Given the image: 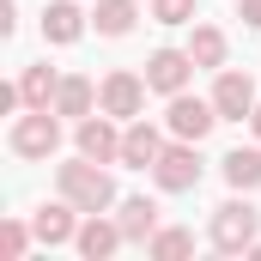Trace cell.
I'll return each mask as SVG.
<instances>
[{
  "mask_svg": "<svg viewBox=\"0 0 261 261\" xmlns=\"http://www.w3.org/2000/svg\"><path fill=\"white\" fill-rule=\"evenodd\" d=\"M213 110H219V122H249V116H255V79L237 73V67H219V79H213Z\"/></svg>",
  "mask_w": 261,
  "mask_h": 261,
  "instance_id": "obj_8",
  "label": "cell"
},
{
  "mask_svg": "<svg viewBox=\"0 0 261 261\" xmlns=\"http://www.w3.org/2000/svg\"><path fill=\"white\" fill-rule=\"evenodd\" d=\"M31 225H37V243H43V249H61V243L79 237V206L61 195L55 206H37V213H31Z\"/></svg>",
  "mask_w": 261,
  "mask_h": 261,
  "instance_id": "obj_12",
  "label": "cell"
},
{
  "mask_svg": "<svg viewBox=\"0 0 261 261\" xmlns=\"http://www.w3.org/2000/svg\"><path fill=\"white\" fill-rule=\"evenodd\" d=\"M55 110L73 116V122H85L91 110H97V85L85 79V73H61V91H55Z\"/></svg>",
  "mask_w": 261,
  "mask_h": 261,
  "instance_id": "obj_16",
  "label": "cell"
},
{
  "mask_svg": "<svg viewBox=\"0 0 261 261\" xmlns=\"http://www.w3.org/2000/svg\"><path fill=\"white\" fill-rule=\"evenodd\" d=\"M200 67L189 49H152L146 55V85L158 91V97H176V91H189V79H195Z\"/></svg>",
  "mask_w": 261,
  "mask_h": 261,
  "instance_id": "obj_7",
  "label": "cell"
},
{
  "mask_svg": "<svg viewBox=\"0 0 261 261\" xmlns=\"http://www.w3.org/2000/svg\"><path fill=\"white\" fill-rule=\"evenodd\" d=\"M122 243H128V237H122V219H103V213H85V219H79L73 249H79L85 261H110Z\"/></svg>",
  "mask_w": 261,
  "mask_h": 261,
  "instance_id": "obj_11",
  "label": "cell"
},
{
  "mask_svg": "<svg viewBox=\"0 0 261 261\" xmlns=\"http://www.w3.org/2000/svg\"><path fill=\"white\" fill-rule=\"evenodd\" d=\"M55 91H61V73H55L49 61H37V67L18 73V97H24V110H55Z\"/></svg>",
  "mask_w": 261,
  "mask_h": 261,
  "instance_id": "obj_15",
  "label": "cell"
},
{
  "mask_svg": "<svg viewBox=\"0 0 261 261\" xmlns=\"http://www.w3.org/2000/svg\"><path fill=\"white\" fill-rule=\"evenodd\" d=\"M164 128L170 140H206V134L219 128V110H213V97H195V91H176L170 97V110H164Z\"/></svg>",
  "mask_w": 261,
  "mask_h": 261,
  "instance_id": "obj_6",
  "label": "cell"
},
{
  "mask_svg": "<svg viewBox=\"0 0 261 261\" xmlns=\"http://www.w3.org/2000/svg\"><path fill=\"white\" fill-rule=\"evenodd\" d=\"M55 182H61V195L73 200L79 213H110V206H116V176H110L97 158H85V152L55 170Z\"/></svg>",
  "mask_w": 261,
  "mask_h": 261,
  "instance_id": "obj_1",
  "label": "cell"
},
{
  "mask_svg": "<svg viewBox=\"0 0 261 261\" xmlns=\"http://www.w3.org/2000/svg\"><path fill=\"white\" fill-rule=\"evenodd\" d=\"M152 182H158L164 195L200 189V146H195V140H170V146L158 152V164H152Z\"/></svg>",
  "mask_w": 261,
  "mask_h": 261,
  "instance_id": "obj_4",
  "label": "cell"
},
{
  "mask_svg": "<svg viewBox=\"0 0 261 261\" xmlns=\"http://www.w3.org/2000/svg\"><path fill=\"white\" fill-rule=\"evenodd\" d=\"M146 255H152V261H182V255H195V231H182V225H158V237L146 243Z\"/></svg>",
  "mask_w": 261,
  "mask_h": 261,
  "instance_id": "obj_20",
  "label": "cell"
},
{
  "mask_svg": "<svg viewBox=\"0 0 261 261\" xmlns=\"http://www.w3.org/2000/svg\"><path fill=\"white\" fill-rule=\"evenodd\" d=\"M164 134H170V128H152L146 116H134L128 128H122V164H128V170H152V164H158V152L170 146Z\"/></svg>",
  "mask_w": 261,
  "mask_h": 261,
  "instance_id": "obj_10",
  "label": "cell"
},
{
  "mask_svg": "<svg viewBox=\"0 0 261 261\" xmlns=\"http://www.w3.org/2000/svg\"><path fill=\"white\" fill-rule=\"evenodd\" d=\"M6 146L18 158H55L61 152V110H24V116H12Z\"/></svg>",
  "mask_w": 261,
  "mask_h": 261,
  "instance_id": "obj_2",
  "label": "cell"
},
{
  "mask_svg": "<svg viewBox=\"0 0 261 261\" xmlns=\"http://www.w3.org/2000/svg\"><path fill=\"white\" fill-rule=\"evenodd\" d=\"M249 128H255V140H261V103H255V116H249Z\"/></svg>",
  "mask_w": 261,
  "mask_h": 261,
  "instance_id": "obj_26",
  "label": "cell"
},
{
  "mask_svg": "<svg viewBox=\"0 0 261 261\" xmlns=\"http://www.w3.org/2000/svg\"><path fill=\"white\" fill-rule=\"evenodd\" d=\"M237 18H243V24H255V31H261V0H237Z\"/></svg>",
  "mask_w": 261,
  "mask_h": 261,
  "instance_id": "obj_24",
  "label": "cell"
},
{
  "mask_svg": "<svg viewBox=\"0 0 261 261\" xmlns=\"http://www.w3.org/2000/svg\"><path fill=\"white\" fill-rule=\"evenodd\" d=\"M206 237H213V249H219V255H243V249L261 237V213L237 195V200H225V206L213 213V231H206Z\"/></svg>",
  "mask_w": 261,
  "mask_h": 261,
  "instance_id": "obj_3",
  "label": "cell"
},
{
  "mask_svg": "<svg viewBox=\"0 0 261 261\" xmlns=\"http://www.w3.org/2000/svg\"><path fill=\"white\" fill-rule=\"evenodd\" d=\"M225 49H231V43H225L219 24H189V55H195V67H213V73H219V67H225Z\"/></svg>",
  "mask_w": 261,
  "mask_h": 261,
  "instance_id": "obj_18",
  "label": "cell"
},
{
  "mask_svg": "<svg viewBox=\"0 0 261 261\" xmlns=\"http://www.w3.org/2000/svg\"><path fill=\"white\" fill-rule=\"evenodd\" d=\"M31 237H37V225H24V219H6V225H0V255H6V261H24Z\"/></svg>",
  "mask_w": 261,
  "mask_h": 261,
  "instance_id": "obj_21",
  "label": "cell"
},
{
  "mask_svg": "<svg viewBox=\"0 0 261 261\" xmlns=\"http://www.w3.org/2000/svg\"><path fill=\"white\" fill-rule=\"evenodd\" d=\"M134 18H140V0H97V12H91L97 37H128Z\"/></svg>",
  "mask_w": 261,
  "mask_h": 261,
  "instance_id": "obj_19",
  "label": "cell"
},
{
  "mask_svg": "<svg viewBox=\"0 0 261 261\" xmlns=\"http://www.w3.org/2000/svg\"><path fill=\"white\" fill-rule=\"evenodd\" d=\"M243 255H249V261H261V237H255V243H249V249H243Z\"/></svg>",
  "mask_w": 261,
  "mask_h": 261,
  "instance_id": "obj_25",
  "label": "cell"
},
{
  "mask_svg": "<svg viewBox=\"0 0 261 261\" xmlns=\"http://www.w3.org/2000/svg\"><path fill=\"white\" fill-rule=\"evenodd\" d=\"M73 146H79L85 158H97V164H122V128H116V116L91 110V116L73 128Z\"/></svg>",
  "mask_w": 261,
  "mask_h": 261,
  "instance_id": "obj_9",
  "label": "cell"
},
{
  "mask_svg": "<svg viewBox=\"0 0 261 261\" xmlns=\"http://www.w3.org/2000/svg\"><path fill=\"white\" fill-rule=\"evenodd\" d=\"M146 73H128V67H116V73H103V85H97V110L103 116H116V122H134V116H146Z\"/></svg>",
  "mask_w": 261,
  "mask_h": 261,
  "instance_id": "obj_5",
  "label": "cell"
},
{
  "mask_svg": "<svg viewBox=\"0 0 261 261\" xmlns=\"http://www.w3.org/2000/svg\"><path fill=\"white\" fill-rule=\"evenodd\" d=\"M225 182H231L237 195L261 189V146H231V152H225Z\"/></svg>",
  "mask_w": 261,
  "mask_h": 261,
  "instance_id": "obj_17",
  "label": "cell"
},
{
  "mask_svg": "<svg viewBox=\"0 0 261 261\" xmlns=\"http://www.w3.org/2000/svg\"><path fill=\"white\" fill-rule=\"evenodd\" d=\"M12 31H18V6H12V0H0V37H12Z\"/></svg>",
  "mask_w": 261,
  "mask_h": 261,
  "instance_id": "obj_23",
  "label": "cell"
},
{
  "mask_svg": "<svg viewBox=\"0 0 261 261\" xmlns=\"http://www.w3.org/2000/svg\"><path fill=\"white\" fill-rule=\"evenodd\" d=\"M116 219H122V237L128 243H152L158 237V200H146V195L116 200Z\"/></svg>",
  "mask_w": 261,
  "mask_h": 261,
  "instance_id": "obj_14",
  "label": "cell"
},
{
  "mask_svg": "<svg viewBox=\"0 0 261 261\" xmlns=\"http://www.w3.org/2000/svg\"><path fill=\"white\" fill-rule=\"evenodd\" d=\"M152 18H158V24H195L200 6L195 0H152Z\"/></svg>",
  "mask_w": 261,
  "mask_h": 261,
  "instance_id": "obj_22",
  "label": "cell"
},
{
  "mask_svg": "<svg viewBox=\"0 0 261 261\" xmlns=\"http://www.w3.org/2000/svg\"><path fill=\"white\" fill-rule=\"evenodd\" d=\"M79 37H85V12H79L73 0H49V6H43V43L67 49V43H79Z\"/></svg>",
  "mask_w": 261,
  "mask_h": 261,
  "instance_id": "obj_13",
  "label": "cell"
}]
</instances>
